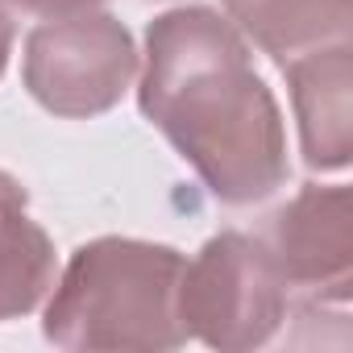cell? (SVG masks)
<instances>
[{
  "mask_svg": "<svg viewBox=\"0 0 353 353\" xmlns=\"http://www.w3.org/2000/svg\"><path fill=\"white\" fill-rule=\"evenodd\" d=\"M141 108L225 204H254L287 179L279 104L241 34L208 9L150 26Z\"/></svg>",
  "mask_w": 353,
  "mask_h": 353,
  "instance_id": "obj_1",
  "label": "cell"
},
{
  "mask_svg": "<svg viewBox=\"0 0 353 353\" xmlns=\"http://www.w3.org/2000/svg\"><path fill=\"white\" fill-rule=\"evenodd\" d=\"M183 266L166 245L117 237L83 245L46 307V336L63 349H174L188 336L179 320Z\"/></svg>",
  "mask_w": 353,
  "mask_h": 353,
  "instance_id": "obj_2",
  "label": "cell"
},
{
  "mask_svg": "<svg viewBox=\"0 0 353 353\" xmlns=\"http://www.w3.org/2000/svg\"><path fill=\"white\" fill-rule=\"evenodd\" d=\"M287 307V279L279 274L270 250L241 233H225L204 245V254L183 266L179 320L188 336L216 349H250L270 341Z\"/></svg>",
  "mask_w": 353,
  "mask_h": 353,
  "instance_id": "obj_3",
  "label": "cell"
},
{
  "mask_svg": "<svg viewBox=\"0 0 353 353\" xmlns=\"http://www.w3.org/2000/svg\"><path fill=\"white\" fill-rule=\"evenodd\" d=\"M133 42L104 13H71L34 30L26 50L30 92L59 117H92L117 104L133 79Z\"/></svg>",
  "mask_w": 353,
  "mask_h": 353,
  "instance_id": "obj_4",
  "label": "cell"
},
{
  "mask_svg": "<svg viewBox=\"0 0 353 353\" xmlns=\"http://www.w3.org/2000/svg\"><path fill=\"white\" fill-rule=\"evenodd\" d=\"M349 192L307 188L274 216L270 258L279 274L303 291L345 299L349 295Z\"/></svg>",
  "mask_w": 353,
  "mask_h": 353,
  "instance_id": "obj_5",
  "label": "cell"
},
{
  "mask_svg": "<svg viewBox=\"0 0 353 353\" xmlns=\"http://www.w3.org/2000/svg\"><path fill=\"white\" fill-rule=\"evenodd\" d=\"M291 96L303 129L307 166H345L349 158V46L332 42L328 50H307L291 63Z\"/></svg>",
  "mask_w": 353,
  "mask_h": 353,
  "instance_id": "obj_6",
  "label": "cell"
},
{
  "mask_svg": "<svg viewBox=\"0 0 353 353\" xmlns=\"http://www.w3.org/2000/svg\"><path fill=\"white\" fill-rule=\"evenodd\" d=\"M225 5L237 26L283 63L320 50L324 42H345L353 21V0H225Z\"/></svg>",
  "mask_w": 353,
  "mask_h": 353,
  "instance_id": "obj_7",
  "label": "cell"
},
{
  "mask_svg": "<svg viewBox=\"0 0 353 353\" xmlns=\"http://www.w3.org/2000/svg\"><path fill=\"white\" fill-rule=\"evenodd\" d=\"M54 283L50 237L26 216V192L0 174V320L38 307Z\"/></svg>",
  "mask_w": 353,
  "mask_h": 353,
  "instance_id": "obj_8",
  "label": "cell"
},
{
  "mask_svg": "<svg viewBox=\"0 0 353 353\" xmlns=\"http://www.w3.org/2000/svg\"><path fill=\"white\" fill-rule=\"evenodd\" d=\"M17 9L38 13V17H71V13H88L100 0H13Z\"/></svg>",
  "mask_w": 353,
  "mask_h": 353,
  "instance_id": "obj_9",
  "label": "cell"
},
{
  "mask_svg": "<svg viewBox=\"0 0 353 353\" xmlns=\"http://www.w3.org/2000/svg\"><path fill=\"white\" fill-rule=\"evenodd\" d=\"M9 42H13V26H9L5 9H0V71H5V59H9Z\"/></svg>",
  "mask_w": 353,
  "mask_h": 353,
  "instance_id": "obj_10",
  "label": "cell"
}]
</instances>
